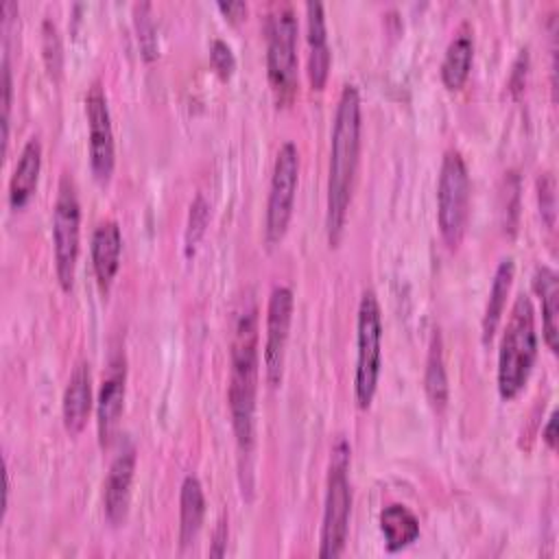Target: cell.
<instances>
[{
  "label": "cell",
  "mask_w": 559,
  "mask_h": 559,
  "mask_svg": "<svg viewBox=\"0 0 559 559\" xmlns=\"http://www.w3.org/2000/svg\"><path fill=\"white\" fill-rule=\"evenodd\" d=\"M360 131L362 109L360 94L354 83H345L332 122L330 135V164H328V194H325V231L330 247H336L343 238L347 212L352 203V190L360 157Z\"/></svg>",
  "instance_id": "obj_1"
},
{
  "label": "cell",
  "mask_w": 559,
  "mask_h": 559,
  "mask_svg": "<svg viewBox=\"0 0 559 559\" xmlns=\"http://www.w3.org/2000/svg\"><path fill=\"white\" fill-rule=\"evenodd\" d=\"M260 376V336L258 306L247 297L234 317L231 349H229V384L227 404L240 454L249 456L253 448L255 393Z\"/></svg>",
  "instance_id": "obj_2"
},
{
  "label": "cell",
  "mask_w": 559,
  "mask_h": 559,
  "mask_svg": "<svg viewBox=\"0 0 559 559\" xmlns=\"http://www.w3.org/2000/svg\"><path fill=\"white\" fill-rule=\"evenodd\" d=\"M535 358V310L528 295L520 293L511 306L498 349V393L504 400H513L526 386Z\"/></svg>",
  "instance_id": "obj_3"
},
{
  "label": "cell",
  "mask_w": 559,
  "mask_h": 559,
  "mask_svg": "<svg viewBox=\"0 0 559 559\" xmlns=\"http://www.w3.org/2000/svg\"><path fill=\"white\" fill-rule=\"evenodd\" d=\"M352 448L345 437H336L330 450V465L325 478L323 518H321V559L341 557L347 542L352 515V485H349Z\"/></svg>",
  "instance_id": "obj_4"
},
{
  "label": "cell",
  "mask_w": 559,
  "mask_h": 559,
  "mask_svg": "<svg viewBox=\"0 0 559 559\" xmlns=\"http://www.w3.org/2000/svg\"><path fill=\"white\" fill-rule=\"evenodd\" d=\"M297 15L290 4L275 7L266 17V76L277 105L297 92Z\"/></svg>",
  "instance_id": "obj_5"
},
{
  "label": "cell",
  "mask_w": 559,
  "mask_h": 559,
  "mask_svg": "<svg viewBox=\"0 0 559 559\" xmlns=\"http://www.w3.org/2000/svg\"><path fill=\"white\" fill-rule=\"evenodd\" d=\"M472 181L467 164L456 148H448L441 159L437 181V225L443 242L456 249L465 236L469 218Z\"/></svg>",
  "instance_id": "obj_6"
},
{
  "label": "cell",
  "mask_w": 559,
  "mask_h": 559,
  "mask_svg": "<svg viewBox=\"0 0 559 559\" xmlns=\"http://www.w3.org/2000/svg\"><path fill=\"white\" fill-rule=\"evenodd\" d=\"M382 367V310L378 295L369 288L360 295L356 314V373L354 393L360 408H369Z\"/></svg>",
  "instance_id": "obj_7"
},
{
  "label": "cell",
  "mask_w": 559,
  "mask_h": 559,
  "mask_svg": "<svg viewBox=\"0 0 559 559\" xmlns=\"http://www.w3.org/2000/svg\"><path fill=\"white\" fill-rule=\"evenodd\" d=\"M79 242H81V205L76 197V186L70 175H63L59 179L57 199L52 205L55 273L63 290H70L74 284Z\"/></svg>",
  "instance_id": "obj_8"
},
{
  "label": "cell",
  "mask_w": 559,
  "mask_h": 559,
  "mask_svg": "<svg viewBox=\"0 0 559 559\" xmlns=\"http://www.w3.org/2000/svg\"><path fill=\"white\" fill-rule=\"evenodd\" d=\"M297 186H299V151L295 142L286 140L277 148L273 170H271V183H269V199H266V212H264V242L269 247H275L288 229Z\"/></svg>",
  "instance_id": "obj_9"
},
{
  "label": "cell",
  "mask_w": 559,
  "mask_h": 559,
  "mask_svg": "<svg viewBox=\"0 0 559 559\" xmlns=\"http://www.w3.org/2000/svg\"><path fill=\"white\" fill-rule=\"evenodd\" d=\"M85 118H87V140H90V168L96 181L107 183L116 164L111 114L107 105V94L100 81H94L85 94Z\"/></svg>",
  "instance_id": "obj_10"
},
{
  "label": "cell",
  "mask_w": 559,
  "mask_h": 559,
  "mask_svg": "<svg viewBox=\"0 0 559 559\" xmlns=\"http://www.w3.org/2000/svg\"><path fill=\"white\" fill-rule=\"evenodd\" d=\"M295 297L286 284H275L269 293L266 304V332H264V376L271 386L282 382L284 371V354L290 334Z\"/></svg>",
  "instance_id": "obj_11"
},
{
  "label": "cell",
  "mask_w": 559,
  "mask_h": 559,
  "mask_svg": "<svg viewBox=\"0 0 559 559\" xmlns=\"http://www.w3.org/2000/svg\"><path fill=\"white\" fill-rule=\"evenodd\" d=\"M138 450L133 443H127L111 461L105 483H103V509L109 524L118 526L127 520L129 500H131V483L135 474Z\"/></svg>",
  "instance_id": "obj_12"
},
{
  "label": "cell",
  "mask_w": 559,
  "mask_h": 559,
  "mask_svg": "<svg viewBox=\"0 0 559 559\" xmlns=\"http://www.w3.org/2000/svg\"><path fill=\"white\" fill-rule=\"evenodd\" d=\"M124 395H127V362H124V356L118 354L109 360V369L103 376L98 400H96L98 439L103 445L111 443V437L124 411Z\"/></svg>",
  "instance_id": "obj_13"
},
{
  "label": "cell",
  "mask_w": 559,
  "mask_h": 559,
  "mask_svg": "<svg viewBox=\"0 0 559 559\" xmlns=\"http://www.w3.org/2000/svg\"><path fill=\"white\" fill-rule=\"evenodd\" d=\"M306 33H308V79L312 90L321 92L330 76L332 52L328 44L325 11L319 0L306 2Z\"/></svg>",
  "instance_id": "obj_14"
},
{
  "label": "cell",
  "mask_w": 559,
  "mask_h": 559,
  "mask_svg": "<svg viewBox=\"0 0 559 559\" xmlns=\"http://www.w3.org/2000/svg\"><path fill=\"white\" fill-rule=\"evenodd\" d=\"M92 269L96 275V284L100 293H107L118 269H120V251H122V231L114 218H107L96 225L92 234Z\"/></svg>",
  "instance_id": "obj_15"
},
{
  "label": "cell",
  "mask_w": 559,
  "mask_h": 559,
  "mask_svg": "<svg viewBox=\"0 0 559 559\" xmlns=\"http://www.w3.org/2000/svg\"><path fill=\"white\" fill-rule=\"evenodd\" d=\"M90 411H92L90 362L79 360L68 378V384H66L63 397H61V415H63L66 430L70 435L81 432L90 419Z\"/></svg>",
  "instance_id": "obj_16"
},
{
  "label": "cell",
  "mask_w": 559,
  "mask_h": 559,
  "mask_svg": "<svg viewBox=\"0 0 559 559\" xmlns=\"http://www.w3.org/2000/svg\"><path fill=\"white\" fill-rule=\"evenodd\" d=\"M472 63H474V31L467 22H463L445 46V55L439 68L441 83L450 92L461 90L469 76Z\"/></svg>",
  "instance_id": "obj_17"
},
{
  "label": "cell",
  "mask_w": 559,
  "mask_h": 559,
  "mask_svg": "<svg viewBox=\"0 0 559 559\" xmlns=\"http://www.w3.org/2000/svg\"><path fill=\"white\" fill-rule=\"evenodd\" d=\"M39 170H41V140H39V135H33L22 146V153H20L13 175L9 179L7 194H9V205L13 210H22L28 203V199L33 197V192L37 188Z\"/></svg>",
  "instance_id": "obj_18"
},
{
  "label": "cell",
  "mask_w": 559,
  "mask_h": 559,
  "mask_svg": "<svg viewBox=\"0 0 559 559\" xmlns=\"http://www.w3.org/2000/svg\"><path fill=\"white\" fill-rule=\"evenodd\" d=\"M533 288L542 301V328H544V341L552 354H557L559 347V280L557 273L539 264L533 273Z\"/></svg>",
  "instance_id": "obj_19"
},
{
  "label": "cell",
  "mask_w": 559,
  "mask_h": 559,
  "mask_svg": "<svg viewBox=\"0 0 559 559\" xmlns=\"http://www.w3.org/2000/svg\"><path fill=\"white\" fill-rule=\"evenodd\" d=\"M378 522L389 552H400L419 537V520L406 504L391 502L382 507Z\"/></svg>",
  "instance_id": "obj_20"
},
{
  "label": "cell",
  "mask_w": 559,
  "mask_h": 559,
  "mask_svg": "<svg viewBox=\"0 0 559 559\" xmlns=\"http://www.w3.org/2000/svg\"><path fill=\"white\" fill-rule=\"evenodd\" d=\"M205 515V493L197 476L188 474L179 491V544L188 548L194 544Z\"/></svg>",
  "instance_id": "obj_21"
},
{
  "label": "cell",
  "mask_w": 559,
  "mask_h": 559,
  "mask_svg": "<svg viewBox=\"0 0 559 559\" xmlns=\"http://www.w3.org/2000/svg\"><path fill=\"white\" fill-rule=\"evenodd\" d=\"M513 275H515V264H513V258L507 255L498 262V266L493 271L489 297H487V304H485V312H483V341L485 343L498 330V323H500L502 312L507 308V297H509V290H511V284H513Z\"/></svg>",
  "instance_id": "obj_22"
},
{
  "label": "cell",
  "mask_w": 559,
  "mask_h": 559,
  "mask_svg": "<svg viewBox=\"0 0 559 559\" xmlns=\"http://www.w3.org/2000/svg\"><path fill=\"white\" fill-rule=\"evenodd\" d=\"M424 389L430 400V404L441 411L448 402V376H445V362H443V345L439 330L432 332L430 345H428V358H426V371H424Z\"/></svg>",
  "instance_id": "obj_23"
},
{
  "label": "cell",
  "mask_w": 559,
  "mask_h": 559,
  "mask_svg": "<svg viewBox=\"0 0 559 559\" xmlns=\"http://www.w3.org/2000/svg\"><path fill=\"white\" fill-rule=\"evenodd\" d=\"M210 221V205L203 199V194H197L194 201L190 203V214H188V225H186V236H183V249L186 255H192L205 227Z\"/></svg>",
  "instance_id": "obj_24"
},
{
  "label": "cell",
  "mask_w": 559,
  "mask_h": 559,
  "mask_svg": "<svg viewBox=\"0 0 559 559\" xmlns=\"http://www.w3.org/2000/svg\"><path fill=\"white\" fill-rule=\"evenodd\" d=\"M135 11V28H138V39H140V48L146 61L157 57V28L151 15V4L142 2L133 7Z\"/></svg>",
  "instance_id": "obj_25"
},
{
  "label": "cell",
  "mask_w": 559,
  "mask_h": 559,
  "mask_svg": "<svg viewBox=\"0 0 559 559\" xmlns=\"http://www.w3.org/2000/svg\"><path fill=\"white\" fill-rule=\"evenodd\" d=\"M537 199H539V214L548 229L555 227V214H557V192H555V177L550 173H544L537 179Z\"/></svg>",
  "instance_id": "obj_26"
},
{
  "label": "cell",
  "mask_w": 559,
  "mask_h": 559,
  "mask_svg": "<svg viewBox=\"0 0 559 559\" xmlns=\"http://www.w3.org/2000/svg\"><path fill=\"white\" fill-rule=\"evenodd\" d=\"M44 59L50 76H57L61 70V39L50 20L44 22Z\"/></svg>",
  "instance_id": "obj_27"
},
{
  "label": "cell",
  "mask_w": 559,
  "mask_h": 559,
  "mask_svg": "<svg viewBox=\"0 0 559 559\" xmlns=\"http://www.w3.org/2000/svg\"><path fill=\"white\" fill-rule=\"evenodd\" d=\"M210 61H212L214 70H216L223 79L231 76V72H234V68H236V57H234V52H231V46H229L225 39H221V37L212 39V44H210Z\"/></svg>",
  "instance_id": "obj_28"
},
{
  "label": "cell",
  "mask_w": 559,
  "mask_h": 559,
  "mask_svg": "<svg viewBox=\"0 0 559 559\" xmlns=\"http://www.w3.org/2000/svg\"><path fill=\"white\" fill-rule=\"evenodd\" d=\"M227 537H229V526H227V520L223 518L218 520L212 535V548H210L212 557H223L227 552Z\"/></svg>",
  "instance_id": "obj_29"
},
{
  "label": "cell",
  "mask_w": 559,
  "mask_h": 559,
  "mask_svg": "<svg viewBox=\"0 0 559 559\" xmlns=\"http://www.w3.org/2000/svg\"><path fill=\"white\" fill-rule=\"evenodd\" d=\"M216 7H218V11H221L223 15H227L231 22L242 20V17L247 15V11H249L247 2H242V0H229V2H223V0H221Z\"/></svg>",
  "instance_id": "obj_30"
},
{
  "label": "cell",
  "mask_w": 559,
  "mask_h": 559,
  "mask_svg": "<svg viewBox=\"0 0 559 559\" xmlns=\"http://www.w3.org/2000/svg\"><path fill=\"white\" fill-rule=\"evenodd\" d=\"M542 437H544V441L548 443L550 450L557 448V413H555V411L550 413V417H548V421H546V426H544Z\"/></svg>",
  "instance_id": "obj_31"
}]
</instances>
